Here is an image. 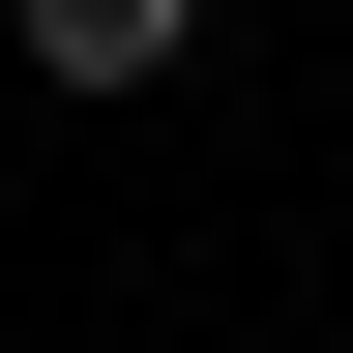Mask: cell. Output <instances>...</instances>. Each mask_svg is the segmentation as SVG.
Segmentation results:
<instances>
[{"label": "cell", "instance_id": "1", "mask_svg": "<svg viewBox=\"0 0 353 353\" xmlns=\"http://www.w3.org/2000/svg\"><path fill=\"white\" fill-rule=\"evenodd\" d=\"M176 30H206V0H30V59H59V88H148Z\"/></svg>", "mask_w": 353, "mask_h": 353}]
</instances>
